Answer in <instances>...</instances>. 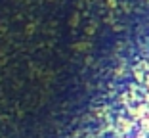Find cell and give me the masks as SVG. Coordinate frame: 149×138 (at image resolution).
I'll use <instances>...</instances> for the list:
<instances>
[{"instance_id":"cell-1","label":"cell","mask_w":149,"mask_h":138,"mask_svg":"<svg viewBox=\"0 0 149 138\" xmlns=\"http://www.w3.org/2000/svg\"><path fill=\"white\" fill-rule=\"evenodd\" d=\"M118 130L117 138H149V77L145 79V102L128 107V117L118 119Z\"/></svg>"}]
</instances>
